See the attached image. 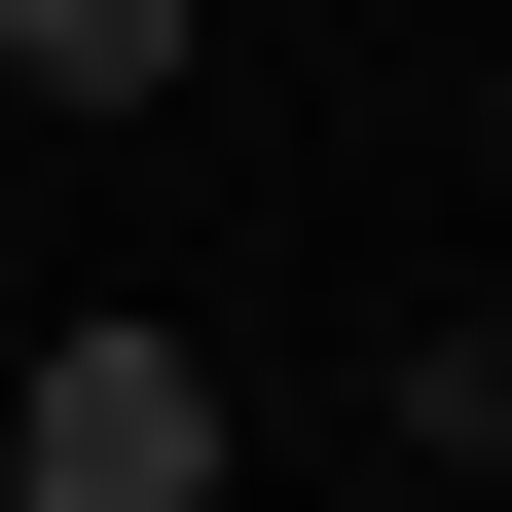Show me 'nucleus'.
Wrapping results in <instances>:
<instances>
[{"instance_id": "3", "label": "nucleus", "mask_w": 512, "mask_h": 512, "mask_svg": "<svg viewBox=\"0 0 512 512\" xmlns=\"http://www.w3.org/2000/svg\"><path fill=\"white\" fill-rule=\"evenodd\" d=\"M403 439H439V476H512V293H476V330L403 366Z\"/></svg>"}, {"instance_id": "2", "label": "nucleus", "mask_w": 512, "mask_h": 512, "mask_svg": "<svg viewBox=\"0 0 512 512\" xmlns=\"http://www.w3.org/2000/svg\"><path fill=\"white\" fill-rule=\"evenodd\" d=\"M0 74H37V110H147V74H183V0H0Z\"/></svg>"}, {"instance_id": "1", "label": "nucleus", "mask_w": 512, "mask_h": 512, "mask_svg": "<svg viewBox=\"0 0 512 512\" xmlns=\"http://www.w3.org/2000/svg\"><path fill=\"white\" fill-rule=\"evenodd\" d=\"M0 512H220V366L183 330H37L0 366Z\"/></svg>"}, {"instance_id": "4", "label": "nucleus", "mask_w": 512, "mask_h": 512, "mask_svg": "<svg viewBox=\"0 0 512 512\" xmlns=\"http://www.w3.org/2000/svg\"><path fill=\"white\" fill-rule=\"evenodd\" d=\"M220 512H256V476H220Z\"/></svg>"}]
</instances>
